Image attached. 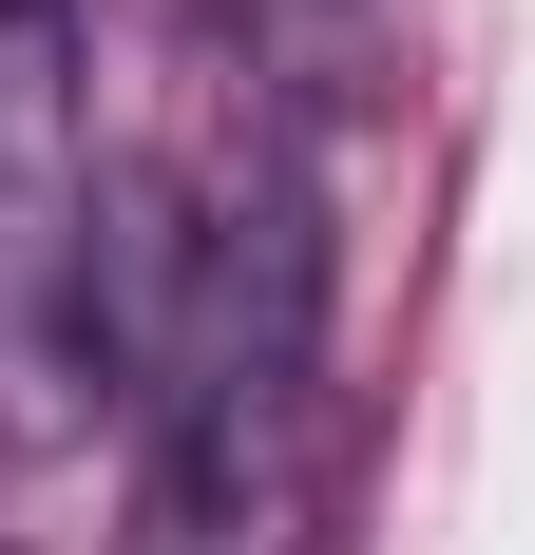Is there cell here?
Returning a JSON list of instances; mask_svg holds the SVG:
<instances>
[{"label":"cell","instance_id":"6da1fadb","mask_svg":"<svg viewBox=\"0 0 535 555\" xmlns=\"http://www.w3.org/2000/svg\"><path fill=\"white\" fill-rule=\"evenodd\" d=\"M0 39H77V0H0Z\"/></svg>","mask_w":535,"mask_h":555}]
</instances>
